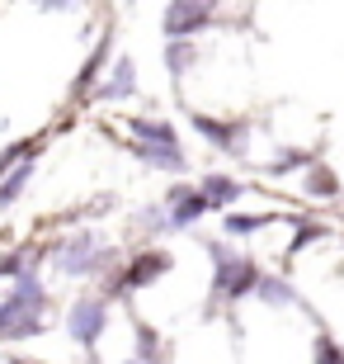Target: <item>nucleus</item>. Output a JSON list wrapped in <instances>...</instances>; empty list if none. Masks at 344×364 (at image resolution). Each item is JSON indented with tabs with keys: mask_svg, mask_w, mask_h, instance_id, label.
I'll return each instance as SVG.
<instances>
[{
	"mask_svg": "<svg viewBox=\"0 0 344 364\" xmlns=\"http://www.w3.org/2000/svg\"><path fill=\"white\" fill-rule=\"evenodd\" d=\"M255 289H260V298H265V303H292V289L283 279H265V274H260V284H255Z\"/></svg>",
	"mask_w": 344,
	"mask_h": 364,
	"instance_id": "obj_16",
	"label": "nucleus"
},
{
	"mask_svg": "<svg viewBox=\"0 0 344 364\" xmlns=\"http://www.w3.org/2000/svg\"><path fill=\"white\" fill-rule=\"evenodd\" d=\"M170 208H174V213H170V228H189V223H199V218L208 213L212 203L203 199L194 185H174L170 189Z\"/></svg>",
	"mask_w": 344,
	"mask_h": 364,
	"instance_id": "obj_5",
	"label": "nucleus"
},
{
	"mask_svg": "<svg viewBox=\"0 0 344 364\" xmlns=\"http://www.w3.org/2000/svg\"><path fill=\"white\" fill-rule=\"evenodd\" d=\"M104 48H109V43H99V48H94V57L85 62V71L76 76V100H80L85 90H90V85H94V76H99V67H104Z\"/></svg>",
	"mask_w": 344,
	"mask_h": 364,
	"instance_id": "obj_15",
	"label": "nucleus"
},
{
	"mask_svg": "<svg viewBox=\"0 0 344 364\" xmlns=\"http://www.w3.org/2000/svg\"><path fill=\"white\" fill-rule=\"evenodd\" d=\"M99 265V251H94V237L90 232H80V237H71L67 251H62V270L67 274H85Z\"/></svg>",
	"mask_w": 344,
	"mask_h": 364,
	"instance_id": "obj_7",
	"label": "nucleus"
},
{
	"mask_svg": "<svg viewBox=\"0 0 344 364\" xmlns=\"http://www.w3.org/2000/svg\"><path fill=\"white\" fill-rule=\"evenodd\" d=\"M265 223H269V213L265 218H236V213H231V218H226V232H231V237H250V232H260Z\"/></svg>",
	"mask_w": 344,
	"mask_h": 364,
	"instance_id": "obj_17",
	"label": "nucleus"
},
{
	"mask_svg": "<svg viewBox=\"0 0 344 364\" xmlns=\"http://www.w3.org/2000/svg\"><path fill=\"white\" fill-rule=\"evenodd\" d=\"M208 19H212L208 5H165V33H170V38H184V33L203 28Z\"/></svg>",
	"mask_w": 344,
	"mask_h": 364,
	"instance_id": "obj_6",
	"label": "nucleus"
},
{
	"mask_svg": "<svg viewBox=\"0 0 344 364\" xmlns=\"http://www.w3.org/2000/svg\"><path fill=\"white\" fill-rule=\"evenodd\" d=\"M208 203H236L240 199V185L231 176H203V189H199Z\"/></svg>",
	"mask_w": 344,
	"mask_h": 364,
	"instance_id": "obj_10",
	"label": "nucleus"
},
{
	"mask_svg": "<svg viewBox=\"0 0 344 364\" xmlns=\"http://www.w3.org/2000/svg\"><path fill=\"white\" fill-rule=\"evenodd\" d=\"M137 156L151 166H165V171H184V156H179V147H142L137 142Z\"/></svg>",
	"mask_w": 344,
	"mask_h": 364,
	"instance_id": "obj_13",
	"label": "nucleus"
},
{
	"mask_svg": "<svg viewBox=\"0 0 344 364\" xmlns=\"http://www.w3.org/2000/svg\"><path fill=\"white\" fill-rule=\"evenodd\" d=\"M28 176H33V161H24V166H14L10 176H0V208H10V203L19 199V194H24Z\"/></svg>",
	"mask_w": 344,
	"mask_h": 364,
	"instance_id": "obj_11",
	"label": "nucleus"
},
{
	"mask_svg": "<svg viewBox=\"0 0 344 364\" xmlns=\"http://www.w3.org/2000/svg\"><path fill=\"white\" fill-rule=\"evenodd\" d=\"M208 251L217 256V294L222 298H240V294H250L255 284H260V270H255L250 260H231L222 246H208Z\"/></svg>",
	"mask_w": 344,
	"mask_h": 364,
	"instance_id": "obj_2",
	"label": "nucleus"
},
{
	"mask_svg": "<svg viewBox=\"0 0 344 364\" xmlns=\"http://www.w3.org/2000/svg\"><path fill=\"white\" fill-rule=\"evenodd\" d=\"M165 62H170V71H174V76H184V71H189V62H194V48H189V43H174Z\"/></svg>",
	"mask_w": 344,
	"mask_h": 364,
	"instance_id": "obj_18",
	"label": "nucleus"
},
{
	"mask_svg": "<svg viewBox=\"0 0 344 364\" xmlns=\"http://www.w3.org/2000/svg\"><path fill=\"white\" fill-rule=\"evenodd\" d=\"M128 128L142 137V147H174V142H179L170 123H156V119H133Z\"/></svg>",
	"mask_w": 344,
	"mask_h": 364,
	"instance_id": "obj_9",
	"label": "nucleus"
},
{
	"mask_svg": "<svg viewBox=\"0 0 344 364\" xmlns=\"http://www.w3.org/2000/svg\"><path fill=\"white\" fill-rule=\"evenodd\" d=\"M43 308H48V294L24 274V279L10 289V298L0 303V336H10V341L38 336L43 331Z\"/></svg>",
	"mask_w": 344,
	"mask_h": 364,
	"instance_id": "obj_1",
	"label": "nucleus"
},
{
	"mask_svg": "<svg viewBox=\"0 0 344 364\" xmlns=\"http://www.w3.org/2000/svg\"><path fill=\"white\" fill-rule=\"evenodd\" d=\"M133 85H137V67L128 62V57H118V62H113V76L94 90V100H104V105H109V100H128Z\"/></svg>",
	"mask_w": 344,
	"mask_h": 364,
	"instance_id": "obj_8",
	"label": "nucleus"
},
{
	"mask_svg": "<svg viewBox=\"0 0 344 364\" xmlns=\"http://www.w3.org/2000/svg\"><path fill=\"white\" fill-rule=\"evenodd\" d=\"M306 194H316V199H331V194H340V180H335L326 166H316V171L306 176Z\"/></svg>",
	"mask_w": 344,
	"mask_h": 364,
	"instance_id": "obj_14",
	"label": "nucleus"
},
{
	"mask_svg": "<svg viewBox=\"0 0 344 364\" xmlns=\"http://www.w3.org/2000/svg\"><path fill=\"white\" fill-rule=\"evenodd\" d=\"M194 128L208 133L217 147H236V128H231V123H217V119H208V114H194Z\"/></svg>",
	"mask_w": 344,
	"mask_h": 364,
	"instance_id": "obj_12",
	"label": "nucleus"
},
{
	"mask_svg": "<svg viewBox=\"0 0 344 364\" xmlns=\"http://www.w3.org/2000/svg\"><path fill=\"white\" fill-rule=\"evenodd\" d=\"M104 322H109L104 298H80L76 308H71V336H76L80 346H94L99 331H104Z\"/></svg>",
	"mask_w": 344,
	"mask_h": 364,
	"instance_id": "obj_3",
	"label": "nucleus"
},
{
	"mask_svg": "<svg viewBox=\"0 0 344 364\" xmlns=\"http://www.w3.org/2000/svg\"><path fill=\"white\" fill-rule=\"evenodd\" d=\"M316 364H344V350L331 336H316Z\"/></svg>",
	"mask_w": 344,
	"mask_h": 364,
	"instance_id": "obj_19",
	"label": "nucleus"
},
{
	"mask_svg": "<svg viewBox=\"0 0 344 364\" xmlns=\"http://www.w3.org/2000/svg\"><path fill=\"white\" fill-rule=\"evenodd\" d=\"M170 270V256L165 251H146V256H137L128 270L118 274V284H113V294H128V289H142V284H151L156 274Z\"/></svg>",
	"mask_w": 344,
	"mask_h": 364,
	"instance_id": "obj_4",
	"label": "nucleus"
},
{
	"mask_svg": "<svg viewBox=\"0 0 344 364\" xmlns=\"http://www.w3.org/2000/svg\"><path fill=\"white\" fill-rule=\"evenodd\" d=\"M10 364H28V360H10Z\"/></svg>",
	"mask_w": 344,
	"mask_h": 364,
	"instance_id": "obj_21",
	"label": "nucleus"
},
{
	"mask_svg": "<svg viewBox=\"0 0 344 364\" xmlns=\"http://www.w3.org/2000/svg\"><path fill=\"white\" fill-rule=\"evenodd\" d=\"M311 237H321V228H316V223H311V228H306V223H302V228H297V242H292L288 251H302V246L311 242Z\"/></svg>",
	"mask_w": 344,
	"mask_h": 364,
	"instance_id": "obj_20",
	"label": "nucleus"
}]
</instances>
